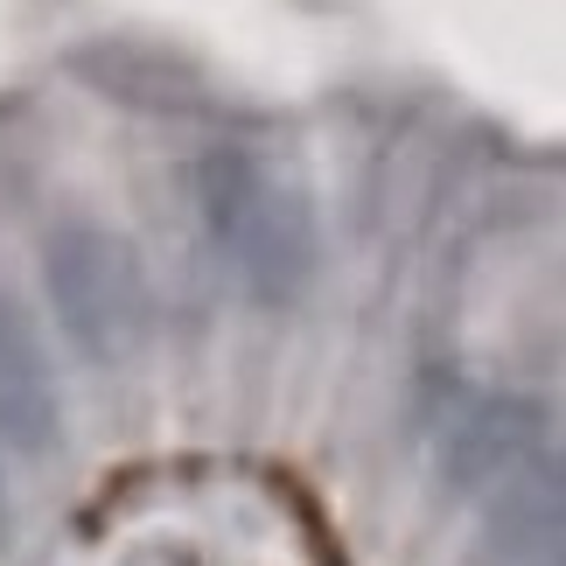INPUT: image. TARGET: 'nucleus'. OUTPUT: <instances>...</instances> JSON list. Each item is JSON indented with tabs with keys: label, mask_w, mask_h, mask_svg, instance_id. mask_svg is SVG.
Segmentation results:
<instances>
[{
	"label": "nucleus",
	"mask_w": 566,
	"mask_h": 566,
	"mask_svg": "<svg viewBox=\"0 0 566 566\" xmlns=\"http://www.w3.org/2000/svg\"><path fill=\"white\" fill-rule=\"evenodd\" d=\"M532 427H538L532 406H517V399H490V406H475L469 420H454V433L441 441L448 490L462 496V490H483L496 475H511L532 448Z\"/></svg>",
	"instance_id": "nucleus-4"
},
{
	"label": "nucleus",
	"mask_w": 566,
	"mask_h": 566,
	"mask_svg": "<svg viewBox=\"0 0 566 566\" xmlns=\"http://www.w3.org/2000/svg\"><path fill=\"white\" fill-rule=\"evenodd\" d=\"M0 525H8V490H0Z\"/></svg>",
	"instance_id": "nucleus-5"
},
{
	"label": "nucleus",
	"mask_w": 566,
	"mask_h": 566,
	"mask_svg": "<svg viewBox=\"0 0 566 566\" xmlns=\"http://www.w3.org/2000/svg\"><path fill=\"white\" fill-rule=\"evenodd\" d=\"M546 566H566V546H559V553H553V559H546Z\"/></svg>",
	"instance_id": "nucleus-6"
},
{
	"label": "nucleus",
	"mask_w": 566,
	"mask_h": 566,
	"mask_svg": "<svg viewBox=\"0 0 566 566\" xmlns=\"http://www.w3.org/2000/svg\"><path fill=\"white\" fill-rule=\"evenodd\" d=\"M0 441L14 454H56L63 448V391L42 357L35 322L0 294Z\"/></svg>",
	"instance_id": "nucleus-3"
},
{
	"label": "nucleus",
	"mask_w": 566,
	"mask_h": 566,
	"mask_svg": "<svg viewBox=\"0 0 566 566\" xmlns=\"http://www.w3.org/2000/svg\"><path fill=\"white\" fill-rule=\"evenodd\" d=\"M42 287H50V308L84 364L119 371V364L140 357L155 301H147V273L134 245L113 224H98V217L56 224L42 238Z\"/></svg>",
	"instance_id": "nucleus-2"
},
{
	"label": "nucleus",
	"mask_w": 566,
	"mask_h": 566,
	"mask_svg": "<svg viewBox=\"0 0 566 566\" xmlns=\"http://www.w3.org/2000/svg\"><path fill=\"white\" fill-rule=\"evenodd\" d=\"M196 217H203L231 280L266 308L294 301L315 280V252H322L315 210L266 147H245V140L203 147L196 155Z\"/></svg>",
	"instance_id": "nucleus-1"
}]
</instances>
